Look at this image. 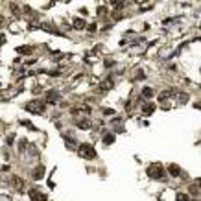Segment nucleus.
<instances>
[{"mask_svg": "<svg viewBox=\"0 0 201 201\" xmlns=\"http://www.w3.org/2000/svg\"><path fill=\"white\" fill-rule=\"evenodd\" d=\"M78 153H80V157H83V159H94L96 157V150L90 144H81L80 148H78Z\"/></svg>", "mask_w": 201, "mask_h": 201, "instance_id": "f257e3e1", "label": "nucleus"}, {"mask_svg": "<svg viewBox=\"0 0 201 201\" xmlns=\"http://www.w3.org/2000/svg\"><path fill=\"white\" fill-rule=\"evenodd\" d=\"M26 111L35 113V115H41V113L45 111V102H41V100H32V102L26 103Z\"/></svg>", "mask_w": 201, "mask_h": 201, "instance_id": "f03ea898", "label": "nucleus"}, {"mask_svg": "<svg viewBox=\"0 0 201 201\" xmlns=\"http://www.w3.org/2000/svg\"><path fill=\"white\" fill-rule=\"evenodd\" d=\"M148 175H150L151 179H161L164 175L163 166H150V168H148Z\"/></svg>", "mask_w": 201, "mask_h": 201, "instance_id": "7ed1b4c3", "label": "nucleus"}, {"mask_svg": "<svg viewBox=\"0 0 201 201\" xmlns=\"http://www.w3.org/2000/svg\"><path fill=\"white\" fill-rule=\"evenodd\" d=\"M113 85H115V81H113L111 78H109L107 81H103L102 85H100V89H102V90H109V89H113Z\"/></svg>", "mask_w": 201, "mask_h": 201, "instance_id": "20e7f679", "label": "nucleus"}, {"mask_svg": "<svg viewBox=\"0 0 201 201\" xmlns=\"http://www.w3.org/2000/svg\"><path fill=\"white\" fill-rule=\"evenodd\" d=\"M46 100L50 103H55L59 100V94H55V90H52V92H48V96H46Z\"/></svg>", "mask_w": 201, "mask_h": 201, "instance_id": "39448f33", "label": "nucleus"}, {"mask_svg": "<svg viewBox=\"0 0 201 201\" xmlns=\"http://www.w3.org/2000/svg\"><path fill=\"white\" fill-rule=\"evenodd\" d=\"M151 96H153V89H150V87H144V89H142V98H148V100H150Z\"/></svg>", "mask_w": 201, "mask_h": 201, "instance_id": "423d86ee", "label": "nucleus"}, {"mask_svg": "<svg viewBox=\"0 0 201 201\" xmlns=\"http://www.w3.org/2000/svg\"><path fill=\"white\" fill-rule=\"evenodd\" d=\"M153 105H151V103H144V105H142V113H144V115H151V113H153Z\"/></svg>", "mask_w": 201, "mask_h": 201, "instance_id": "0eeeda50", "label": "nucleus"}, {"mask_svg": "<svg viewBox=\"0 0 201 201\" xmlns=\"http://www.w3.org/2000/svg\"><path fill=\"white\" fill-rule=\"evenodd\" d=\"M42 175H45V166H37V170L33 172V177H35V179H41Z\"/></svg>", "mask_w": 201, "mask_h": 201, "instance_id": "6e6552de", "label": "nucleus"}, {"mask_svg": "<svg viewBox=\"0 0 201 201\" xmlns=\"http://www.w3.org/2000/svg\"><path fill=\"white\" fill-rule=\"evenodd\" d=\"M168 170H170V173H172V175H179V173H181V168H179L177 164H172Z\"/></svg>", "mask_w": 201, "mask_h": 201, "instance_id": "1a4fd4ad", "label": "nucleus"}, {"mask_svg": "<svg viewBox=\"0 0 201 201\" xmlns=\"http://www.w3.org/2000/svg\"><path fill=\"white\" fill-rule=\"evenodd\" d=\"M74 28H76V30L85 28V20H83V19H76V20H74Z\"/></svg>", "mask_w": 201, "mask_h": 201, "instance_id": "9d476101", "label": "nucleus"}, {"mask_svg": "<svg viewBox=\"0 0 201 201\" xmlns=\"http://www.w3.org/2000/svg\"><path fill=\"white\" fill-rule=\"evenodd\" d=\"M11 183H15L17 188H22V179H20V177H13V179H11Z\"/></svg>", "mask_w": 201, "mask_h": 201, "instance_id": "9b49d317", "label": "nucleus"}, {"mask_svg": "<svg viewBox=\"0 0 201 201\" xmlns=\"http://www.w3.org/2000/svg\"><path fill=\"white\" fill-rule=\"evenodd\" d=\"M78 125H80L81 129H89V127H90V122H89V120H81Z\"/></svg>", "mask_w": 201, "mask_h": 201, "instance_id": "f8f14e48", "label": "nucleus"}, {"mask_svg": "<svg viewBox=\"0 0 201 201\" xmlns=\"http://www.w3.org/2000/svg\"><path fill=\"white\" fill-rule=\"evenodd\" d=\"M30 52H32V48H30V46H20L19 48V54H30Z\"/></svg>", "mask_w": 201, "mask_h": 201, "instance_id": "ddd939ff", "label": "nucleus"}, {"mask_svg": "<svg viewBox=\"0 0 201 201\" xmlns=\"http://www.w3.org/2000/svg\"><path fill=\"white\" fill-rule=\"evenodd\" d=\"M113 140H115L113 135H107V137H105V144H113Z\"/></svg>", "mask_w": 201, "mask_h": 201, "instance_id": "4468645a", "label": "nucleus"}, {"mask_svg": "<svg viewBox=\"0 0 201 201\" xmlns=\"http://www.w3.org/2000/svg\"><path fill=\"white\" fill-rule=\"evenodd\" d=\"M177 201H188V199H186L185 194H179V196H177Z\"/></svg>", "mask_w": 201, "mask_h": 201, "instance_id": "2eb2a0df", "label": "nucleus"}]
</instances>
